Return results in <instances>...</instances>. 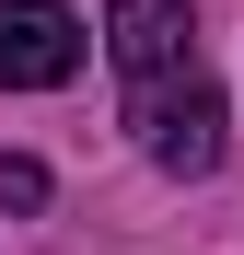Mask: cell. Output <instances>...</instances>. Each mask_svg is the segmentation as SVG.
I'll return each instance as SVG.
<instances>
[{
    "instance_id": "cell-4",
    "label": "cell",
    "mask_w": 244,
    "mask_h": 255,
    "mask_svg": "<svg viewBox=\"0 0 244 255\" xmlns=\"http://www.w3.org/2000/svg\"><path fill=\"white\" fill-rule=\"evenodd\" d=\"M47 197V162H0V209H35Z\"/></svg>"
},
{
    "instance_id": "cell-2",
    "label": "cell",
    "mask_w": 244,
    "mask_h": 255,
    "mask_svg": "<svg viewBox=\"0 0 244 255\" xmlns=\"http://www.w3.org/2000/svg\"><path fill=\"white\" fill-rule=\"evenodd\" d=\"M81 70V12L70 0H0V93H58Z\"/></svg>"
},
{
    "instance_id": "cell-1",
    "label": "cell",
    "mask_w": 244,
    "mask_h": 255,
    "mask_svg": "<svg viewBox=\"0 0 244 255\" xmlns=\"http://www.w3.org/2000/svg\"><path fill=\"white\" fill-rule=\"evenodd\" d=\"M128 128H140V151L163 174H210L221 162V93H210V70H175L151 93H128Z\"/></svg>"
},
{
    "instance_id": "cell-3",
    "label": "cell",
    "mask_w": 244,
    "mask_h": 255,
    "mask_svg": "<svg viewBox=\"0 0 244 255\" xmlns=\"http://www.w3.org/2000/svg\"><path fill=\"white\" fill-rule=\"evenodd\" d=\"M105 58L128 70V93L198 70V23H186V0H116V12H105Z\"/></svg>"
}]
</instances>
